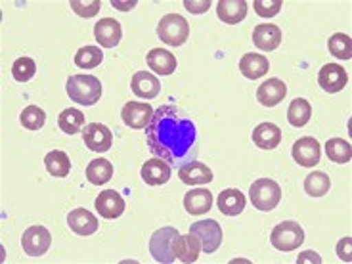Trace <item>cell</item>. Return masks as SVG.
<instances>
[{
    "instance_id": "42",
    "label": "cell",
    "mask_w": 352,
    "mask_h": 264,
    "mask_svg": "<svg viewBox=\"0 0 352 264\" xmlns=\"http://www.w3.org/2000/svg\"><path fill=\"white\" fill-rule=\"evenodd\" d=\"M297 263L305 264V263H312V264H320L322 263V256L314 253V251H305V253H300L297 256Z\"/></svg>"
},
{
    "instance_id": "16",
    "label": "cell",
    "mask_w": 352,
    "mask_h": 264,
    "mask_svg": "<svg viewBox=\"0 0 352 264\" xmlns=\"http://www.w3.org/2000/svg\"><path fill=\"white\" fill-rule=\"evenodd\" d=\"M94 36L100 46L115 48L121 43V23L113 18H102L94 25Z\"/></svg>"
},
{
    "instance_id": "37",
    "label": "cell",
    "mask_w": 352,
    "mask_h": 264,
    "mask_svg": "<svg viewBox=\"0 0 352 264\" xmlns=\"http://www.w3.org/2000/svg\"><path fill=\"white\" fill-rule=\"evenodd\" d=\"M36 73V65L35 62L31 60V58H18L14 65H12V75H14V79L18 80V82H27V80H31L35 77Z\"/></svg>"
},
{
    "instance_id": "18",
    "label": "cell",
    "mask_w": 352,
    "mask_h": 264,
    "mask_svg": "<svg viewBox=\"0 0 352 264\" xmlns=\"http://www.w3.org/2000/svg\"><path fill=\"white\" fill-rule=\"evenodd\" d=\"M178 178L188 186L209 184L212 180V170L199 161H190L178 167Z\"/></svg>"
},
{
    "instance_id": "40",
    "label": "cell",
    "mask_w": 352,
    "mask_h": 264,
    "mask_svg": "<svg viewBox=\"0 0 352 264\" xmlns=\"http://www.w3.org/2000/svg\"><path fill=\"white\" fill-rule=\"evenodd\" d=\"M352 239L351 238H343L339 243H337V255H339V258L341 261H344V263H351L352 261Z\"/></svg>"
},
{
    "instance_id": "25",
    "label": "cell",
    "mask_w": 352,
    "mask_h": 264,
    "mask_svg": "<svg viewBox=\"0 0 352 264\" xmlns=\"http://www.w3.org/2000/svg\"><path fill=\"white\" fill-rule=\"evenodd\" d=\"M67 224L79 236H92L98 230V219L87 209H73L67 214Z\"/></svg>"
},
{
    "instance_id": "41",
    "label": "cell",
    "mask_w": 352,
    "mask_h": 264,
    "mask_svg": "<svg viewBox=\"0 0 352 264\" xmlns=\"http://www.w3.org/2000/svg\"><path fill=\"white\" fill-rule=\"evenodd\" d=\"M184 6L192 14H203V12H207V10L211 8V2L209 0H203V2H190V0H186Z\"/></svg>"
},
{
    "instance_id": "43",
    "label": "cell",
    "mask_w": 352,
    "mask_h": 264,
    "mask_svg": "<svg viewBox=\"0 0 352 264\" xmlns=\"http://www.w3.org/2000/svg\"><path fill=\"white\" fill-rule=\"evenodd\" d=\"M111 4H113V8L123 10V12H126V10H131V8H134V6H136V0H131V2H119V0H113Z\"/></svg>"
},
{
    "instance_id": "9",
    "label": "cell",
    "mask_w": 352,
    "mask_h": 264,
    "mask_svg": "<svg viewBox=\"0 0 352 264\" xmlns=\"http://www.w3.org/2000/svg\"><path fill=\"white\" fill-rule=\"evenodd\" d=\"M82 140L87 144L88 150L104 153L111 148L113 144V134L102 123H88L82 129Z\"/></svg>"
},
{
    "instance_id": "32",
    "label": "cell",
    "mask_w": 352,
    "mask_h": 264,
    "mask_svg": "<svg viewBox=\"0 0 352 264\" xmlns=\"http://www.w3.org/2000/svg\"><path fill=\"white\" fill-rule=\"evenodd\" d=\"M331 188V180L326 173H310V175L305 178V192H307L310 197H322L326 195Z\"/></svg>"
},
{
    "instance_id": "39",
    "label": "cell",
    "mask_w": 352,
    "mask_h": 264,
    "mask_svg": "<svg viewBox=\"0 0 352 264\" xmlns=\"http://www.w3.org/2000/svg\"><path fill=\"white\" fill-rule=\"evenodd\" d=\"M253 8L261 18H274L282 10V0H255Z\"/></svg>"
},
{
    "instance_id": "22",
    "label": "cell",
    "mask_w": 352,
    "mask_h": 264,
    "mask_svg": "<svg viewBox=\"0 0 352 264\" xmlns=\"http://www.w3.org/2000/svg\"><path fill=\"white\" fill-rule=\"evenodd\" d=\"M268 69H270L268 58L261 56V54L249 52L245 56H241V60H239V71H241V75L247 77V79H261V77H264L268 73Z\"/></svg>"
},
{
    "instance_id": "4",
    "label": "cell",
    "mask_w": 352,
    "mask_h": 264,
    "mask_svg": "<svg viewBox=\"0 0 352 264\" xmlns=\"http://www.w3.org/2000/svg\"><path fill=\"white\" fill-rule=\"evenodd\" d=\"M157 35L168 46H182L190 36V25L182 16L167 14L163 16L157 25Z\"/></svg>"
},
{
    "instance_id": "26",
    "label": "cell",
    "mask_w": 352,
    "mask_h": 264,
    "mask_svg": "<svg viewBox=\"0 0 352 264\" xmlns=\"http://www.w3.org/2000/svg\"><path fill=\"white\" fill-rule=\"evenodd\" d=\"M212 207V192H209L207 188H197L188 192L184 197V209L190 214H205L207 211H211Z\"/></svg>"
},
{
    "instance_id": "6",
    "label": "cell",
    "mask_w": 352,
    "mask_h": 264,
    "mask_svg": "<svg viewBox=\"0 0 352 264\" xmlns=\"http://www.w3.org/2000/svg\"><path fill=\"white\" fill-rule=\"evenodd\" d=\"M270 241L278 251H295L302 245L305 241V232L297 222L285 220L282 224H278L270 234Z\"/></svg>"
},
{
    "instance_id": "31",
    "label": "cell",
    "mask_w": 352,
    "mask_h": 264,
    "mask_svg": "<svg viewBox=\"0 0 352 264\" xmlns=\"http://www.w3.org/2000/svg\"><path fill=\"white\" fill-rule=\"evenodd\" d=\"M310 115H312V107L307 100L295 98L289 104V109H287V121L293 126H305L310 121Z\"/></svg>"
},
{
    "instance_id": "27",
    "label": "cell",
    "mask_w": 352,
    "mask_h": 264,
    "mask_svg": "<svg viewBox=\"0 0 352 264\" xmlns=\"http://www.w3.org/2000/svg\"><path fill=\"white\" fill-rule=\"evenodd\" d=\"M148 65H150L151 71H155L157 75H173L176 71V56L168 52V50H163V48H153L148 54Z\"/></svg>"
},
{
    "instance_id": "30",
    "label": "cell",
    "mask_w": 352,
    "mask_h": 264,
    "mask_svg": "<svg viewBox=\"0 0 352 264\" xmlns=\"http://www.w3.org/2000/svg\"><path fill=\"white\" fill-rule=\"evenodd\" d=\"M58 126L62 129L65 134H77L85 129V113L69 107V109H63L60 117H58Z\"/></svg>"
},
{
    "instance_id": "35",
    "label": "cell",
    "mask_w": 352,
    "mask_h": 264,
    "mask_svg": "<svg viewBox=\"0 0 352 264\" xmlns=\"http://www.w3.org/2000/svg\"><path fill=\"white\" fill-rule=\"evenodd\" d=\"M329 52L339 60H351L352 58V41L351 36L344 35V33H335L329 36V43H327Z\"/></svg>"
},
{
    "instance_id": "13",
    "label": "cell",
    "mask_w": 352,
    "mask_h": 264,
    "mask_svg": "<svg viewBox=\"0 0 352 264\" xmlns=\"http://www.w3.org/2000/svg\"><path fill=\"white\" fill-rule=\"evenodd\" d=\"M96 211L100 212V217H104V219L111 220V219H119L121 214L124 212V199L123 195L119 194V192H115V190H106V192H102V194L98 195L96 201Z\"/></svg>"
},
{
    "instance_id": "23",
    "label": "cell",
    "mask_w": 352,
    "mask_h": 264,
    "mask_svg": "<svg viewBox=\"0 0 352 264\" xmlns=\"http://www.w3.org/2000/svg\"><path fill=\"white\" fill-rule=\"evenodd\" d=\"M217 14L220 21L228 25H238L247 16V2L245 0H220L217 4Z\"/></svg>"
},
{
    "instance_id": "36",
    "label": "cell",
    "mask_w": 352,
    "mask_h": 264,
    "mask_svg": "<svg viewBox=\"0 0 352 264\" xmlns=\"http://www.w3.org/2000/svg\"><path fill=\"white\" fill-rule=\"evenodd\" d=\"M19 121L29 131H38V129H43L44 121H46V113H44V109H41V107L27 106L21 111V115H19Z\"/></svg>"
},
{
    "instance_id": "20",
    "label": "cell",
    "mask_w": 352,
    "mask_h": 264,
    "mask_svg": "<svg viewBox=\"0 0 352 264\" xmlns=\"http://www.w3.org/2000/svg\"><path fill=\"white\" fill-rule=\"evenodd\" d=\"M251 138L256 144V148H261V150H274L282 142V129L274 123H261L255 126Z\"/></svg>"
},
{
    "instance_id": "5",
    "label": "cell",
    "mask_w": 352,
    "mask_h": 264,
    "mask_svg": "<svg viewBox=\"0 0 352 264\" xmlns=\"http://www.w3.org/2000/svg\"><path fill=\"white\" fill-rule=\"evenodd\" d=\"M178 230L173 226H163L153 232V236L150 238V253L157 263L170 264L175 263L176 256L173 251V243L178 238Z\"/></svg>"
},
{
    "instance_id": "19",
    "label": "cell",
    "mask_w": 352,
    "mask_h": 264,
    "mask_svg": "<svg viewBox=\"0 0 352 264\" xmlns=\"http://www.w3.org/2000/svg\"><path fill=\"white\" fill-rule=\"evenodd\" d=\"M287 94V87L285 82L280 79H268L264 80L263 85L256 90V100L263 104L264 107H274L282 102Z\"/></svg>"
},
{
    "instance_id": "10",
    "label": "cell",
    "mask_w": 352,
    "mask_h": 264,
    "mask_svg": "<svg viewBox=\"0 0 352 264\" xmlns=\"http://www.w3.org/2000/svg\"><path fill=\"white\" fill-rule=\"evenodd\" d=\"M318 82L320 87L324 88L329 94H335V92H341L346 82H349V75L344 71L343 65L339 63H326L320 73H318Z\"/></svg>"
},
{
    "instance_id": "14",
    "label": "cell",
    "mask_w": 352,
    "mask_h": 264,
    "mask_svg": "<svg viewBox=\"0 0 352 264\" xmlns=\"http://www.w3.org/2000/svg\"><path fill=\"white\" fill-rule=\"evenodd\" d=\"M253 43L258 50L272 52L282 44V29L272 23H261L253 29Z\"/></svg>"
},
{
    "instance_id": "21",
    "label": "cell",
    "mask_w": 352,
    "mask_h": 264,
    "mask_svg": "<svg viewBox=\"0 0 352 264\" xmlns=\"http://www.w3.org/2000/svg\"><path fill=\"white\" fill-rule=\"evenodd\" d=\"M173 251L175 256L184 264H192L197 261V256L201 253V243L199 239L195 238L194 234H188V236H178L173 243Z\"/></svg>"
},
{
    "instance_id": "28",
    "label": "cell",
    "mask_w": 352,
    "mask_h": 264,
    "mask_svg": "<svg viewBox=\"0 0 352 264\" xmlns=\"http://www.w3.org/2000/svg\"><path fill=\"white\" fill-rule=\"evenodd\" d=\"M113 176V165L107 161V159H94L90 161L87 167V178L90 184L94 186H102L111 180Z\"/></svg>"
},
{
    "instance_id": "33",
    "label": "cell",
    "mask_w": 352,
    "mask_h": 264,
    "mask_svg": "<svg viewBox=\"0 0 352 264\" xmlns=\"http://www.w3.org/2000/svg\"><path fill=\"white\" fill-rule=\"evenodd\" d=\"M326 153L327 159H331L333 163L344 165L352 159V148L351 144L343 138H331L326 144Z\"/></svg>"
},
{
    "instance_id": "24",
    "label": "cell",
    "mask_w": 352,
    "mask_h": 264,
    "mask_svg": "<svg viewBox=\"0 0 352 264\" xmlns=\"http://www.w3.org/2000/svg\"><path fill=\"white\" fill-rule=\"evenodd\" d=\"M245 195L241 194L239 190H222L219 194V199H217V205H219V211L226 217H238L245 209Z\"/></svg>"
},
{
    "instance_id": "7",
    "label": "cell",
    "mask_w": 352,
    "mask_h": 264,
    "mask_svg": "<svg viewBox=\"0 0 352 264\" xmlns=\"http://www.w3.org/2000/svg\"><path fill=\"white\" fill-rule=\"evenodd\" d=\"M190 234H194L195 238L199 239L201 251H205L207 255L214 253L222 245V228H220V224L217 220L207 219L194 222L192 228H190Z\"/></svg>"
},
{
    "instance_id": "17",
    "label": "cell",
    "mask_w": 352,
    "mask_h": 264,
    "mask_svg": "<svg viewBox=\"0 0 352 264\" xmlns=\"http://www.w3.org/2000/svg\"><path fill=\"white\" fill-rule=\"evenodd\" d=\"M132 92L138 98H144V100H153L157 96L159 90H161V82L155 75H151L150 71H136L132 75L131 80Z\"/></svg>"
},
{
    "instance_id": "8",
    "label": "cell",
    "mask_w": 352,
    "mask_h": 264,
    "mask_svg": "<svg viewBox=\"0 0 352 264\" xmlns=\"http://www.w3.org/2000/svg\"><path fill=\"white\" fill-rule=\"evenodd\" d=\"M21 245L29 256H41L52 245V236L44 226H31L23 232Z\"/></svg>"
},
{
    "instance_id": "38",
    "label": "cell",
    "mask_w": 352,
    "mask_h": 264,
    "mask_svg": "<svg viewBox=\"0 0 352 264\" xmlns=\"http://www.w3.org/2000/svg\"><path fill=\"white\" fill-rule=\"evenodd\" d=\"M71 8L75 10V14L80 18H94L100 8H102V2L100 0H71Z\"/></svg>"
},
{
    "instance_id": "34",
    "label": "cell",
    "mask_w": 352,
    "mask_h": 264,
    "mask_svg": "<svg viewBox=\"0 0 352 264\" xmlns=\"http://www.w3.org/2000/svg\"><path fill=\"white\" fill-rule=\"evenodd\" d=\"M104 60V52L98 46H82L75 54V63L80 69H94Z\"/></svg>"
},
{
    "instance_id": "11",
    "label": "cell",
    "mask_w": 352,
    "mask_h": 264,
    "mask_svg": "<svg viewBox=\"0 0 352 264\" xmlns=\"http://www.w3.org/2000/svg\"><path fill=\"white\" fill-rule=\"evenodd\" d=\"M121 117L131 129H146L153 117V107L146 102H126L121 109Z\"/></svg>"
},
{
    "instance_id": "1",
    "label": "cell",
    "mask_w": 352,
    "mask_h": 264,
    "mask_svg": "<svg viewBox=\"0 0 352 264\" xmlns=\"http://www.w3.org/2000/svg\"><path fill=\"white\" fill-rule=\"evenodd\" d=\"M146 142L155 157L173 167L197 159V132L192 119L176 106H161L146 126Z\"/></svg>"
},
{
    "instance_id": "2",
    "label": "cell",
    "mask_w": 352,
    "mask_h": 264,
    "mask_svg": "<svg viewBox=\"0 0 352 264\" xmlns=\"http://www.w3.org/2000/svg\"><path fill=\"white\" fill-rule=\"evenodd\" d=\"M65 90L71 102L80 106H94L102 98V82L94 75H71Z\"/></svg>"
},
{
    "instance_id": "15",
    "label": "cell",
    "mask_w": 352,
    "mask_h": 264,
    "mask_svg": "<svg viewBox=\"0 0 352 264\" xmlns=\"http://www.w3.org/2000/svg\"><path fill=\"white\" fill-rule=\"evenodd\" d=\"M170 165L163 159L153 157L142 165V180L148 186H163L167 184L170 178Z\"/></svg>"
},
{
    "instance_id": "12",
    "label": "cell",
    "mask_w": 352,
    "mask_h": 264,
    "mask_svg": "<svg viewBox=\"0 0 352 264\" xmlns=\"http://www.w3.org/2000/svg\"><path fill=\"white\" fill-rule=\"evenodd\" d=\"M322 148L320 142L312 136H305L293 144V159L299 163L300 167H314L320 163Z\"/></svg>"
},
{
    "instance_id": "3",
    "label": "cell",
    "mask_w": 352,
    "mask_h": 264,
    "mask_svg": "<svg viewBox=\"0 0 352 264\" xmlns=\"http://www.w3.org/2000/svg\"><path fill=\"white\" fill-rule=\"evenodd\" d=\"M249 199L258 211H272L282 199V188L270 178H258L249 188Z\"/></svg>"
},
{
    "instance_id": "29",
    "label": "cell",
    "mask_w": 352,
    "mask_h": 264,
    "mask_svg": "<svg viewBox=\"0 0 352 264\" xmlns=\"http://www.w3.org/2000/svg\"><path fill=\"white\" fill-rule=\"evenodd\" d=\"M44 165H46V170L52 176H56V178H63V176L69 175L71 170L69 155L65 151L60 150H54L50 153H46Z\"/></svg>"
}]
</instances>
